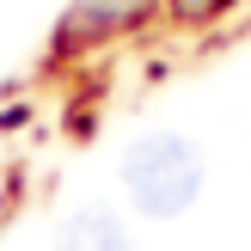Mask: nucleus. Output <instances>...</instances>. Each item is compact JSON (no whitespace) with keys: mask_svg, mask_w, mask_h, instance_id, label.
<instances>
[{"mask_svg":"<svg viewBox=\"0 0 251 251\" xmlns=\"http://www.w3.org/2000/svg\"><path fill=\"white\" fill-rule=\"evenodd\" d=\"M123 190L141 215L172 221L202 196V147L184 135H141L123 153Z\"/></svg>","mask_w":251,"mask_h":251,"instance_id":"nucleus-1","label":"nucleus"},{"mask_svg":"<svg viewBox=\"0 0 251 251\" xmlns=\"http://www.w3.org/2000/svg\"><path fill=\"white\" fill-rule=\"evenodd\" d=\"M61 251H135L129 245V227H123L110 208H74L61 221Z\"/></svg>","mask_w":251,"mask_h":251,"instance_id":"nucleus-2","label":"nucleus"},{"mask_svg":"<svg viewBox=\"0 0 251 251\" xmlns=\"http://www.w3.org/2000/svg\"><path fill=\"white\" fill-rule=\"evenodd\" d=\"M135 12H141V0H86L68 19V37H80V31L92 37V31H104V25H117V19H135Z\"/></svg>","mask_w":251,"mask_h":251,"instance_id":"nucleus-3","label":"nucleus"},{"mask_svg":"<svg viewBox=\"0 0 251 251\" xmlns=\"http://www.w3.org/2000/svg\"><path fill=\"white\" fill-rule=\"evenodd\" d=\"M172 6H178V12H196V19H202V12H215L221 0H172Z\"/></svg>","mask_w":251,"mask_h":251,"instance_id":"nucleus-4","label":"nucleus"}]
</instances>
